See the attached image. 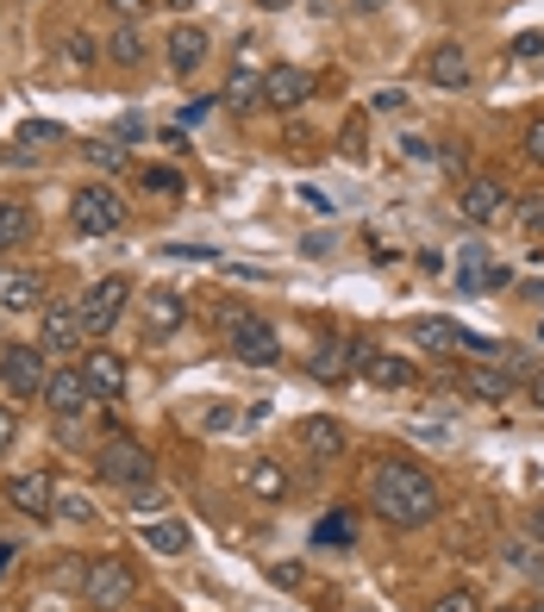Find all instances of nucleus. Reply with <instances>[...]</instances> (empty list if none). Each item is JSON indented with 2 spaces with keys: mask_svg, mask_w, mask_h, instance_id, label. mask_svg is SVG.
<instances>
[{
  "mask_svg": "<svg viewBox=\"0 0 544 612\" xmlns=\"http://www.w3.org/2000/svg\"><path fill=\"white\" fill-rule=\"evenodd\" d=\"M457 282L469 287V294H488V287L507 282L501 256H488V250H457Z\"/></svg>",
  "mask_w": 544,
  "mask_h": 612,
  "instance_id": "obj_21",
  "label": "nucleus"
},
{
  "mask_svg": "<svg viewBox=\"0 0 544 612\" xmlns=\"http://www.w3.org/2000/svg\"><path fill=\"white\" fill-rule=\"evenodd\" d=\"M156 506H163V494H156V488H151V494H144V488H132V513H138V518H156Z\"/></svg>",
  "mask_w": 544,
  "mask_h": 612,
  "instance_id": "obj_42",
  "label": "nucleus"
},
{
  "mask_svg": "<svg viewBox=\"0 0 544 612\" xmlns=\"http://www.w3.org/2000/svg\"><path fill=\"white\" fill-rule=\"evenodd\" d=\"M138 544H144L151 556H188L195 532H188L182 518H144V525H138Z\"/></svg>",
  "mask_w": 544,
  "mask_h": 612,
  "instance_id": "obj_19",
  "label": "nucleus"
},
{
  "mask_svg": "<svg viewBox=\"0 0 544 612\" xmlns=\"http://www.w3.org/2000/svg\"><path fill=\"white\" fill-rule=\"evenodd\" d=\"M244 481H251L257 500H282V494H289V476H282L275 462H251V476H244Z\"/></svg>",
  "mask_w": 544,
  "mask_h": 612,
  "instance_id": "obj_27",
  "label": "nucleus"
},
{
  "mask_svg": "<svg viewBox=\"0 0 544 612\" xmlns=\"http://www.w3.org/2000/svg\"><path fill=\"white\" fill-rule=\"evenodd\" d=\"M438 612H482V600H476L469 588H450L445 600H438Z\"/></svg>",
  "mask_w": 544,
  "mask_h": 612,
  "instance_id": "obj_37",
  "label": "nucleus"
},
{
  "mask_svg": "<svg viewBox=\"0 0 544 612\" xmlns=\"http://www.w3.org/2000/svg\"><path fill=\"white\" fill-rule=\"evenodd\" d=\"M319 544H357V518H345V513L319 518Z\"/></svg>",
  "mask_w": 544,
  "mask_h": 612,
  "instance_id": "obj_33",
  "label": "nucleus"
},
{
  "mask_svg": "<svg viewBox=\"0 0 544 612\" xmlns=\"http://www.w3.org/2000/svg\"><path fill=\"white\" fill-rule=\"evenodd\" d=\"M350 7H357V13H376V7H382V0H350Z\"/></svg>",
  "mask_w": 544,
  "mask_h": 612,
  "instance_id": "obj_53",
  "label": "nucleus"
},
{
  "mask_svg": "<svg viewBox=\"0 0 544 612\" xmlns=\"http://www.w3.org/2000/svg\"><path fill=\"white\" fill-rule=\"evenodd\" d=\"M525 401H532V406H544V363L532 369V375H525Z\"/></svg>",
  "mask_w": 544,
  "mask_h": 612,
  "instance_id": "obj_46",
  "label": "nucleus"
},
{
  "mask_svg": "<svg viewBox=\"0 0 544 612\" xmlns=\"http://www.w3.org/2000/svg\"><path fill=\"white\" fill-rule=\"evenodd\" d=\"M457 212H464L469 226H494L507 212V188L494 182V175H469L464 194H457Z\"/></svg>",
  "mask_w": 544,
  "mask_h": 612,
  "instance_id": "obj_9",
  "label": "nucleus"
},
{
  "mask_svg": "<svg viewBox=\"0 0 544 612\" xmlns=\"http://www.w3.org/2000/svg\"><path fill=\"white\" fill-rule=\"evenodd\" d=\"M513 219H520V231H525V238H544V194H525Z\"/></svg>",
  "mask_w": 544,
  "mask_h": 612,
  "instance_id": "obj_32",
  "label": "nucleus"
},
{
  "mask_svg": "<svg viewBox=\"0 0 544 612\" xmlns=\"http://www.w3.org/2000/svg\"><path fill=\"white\" fill-rule=\"evenodd\" d=\"M226 331H232V357L251 369H270L282 363V338H275L270 319H257V313H238V306H226Z\"/></svg>",
  "mask_w": 544,
  "mask_h": 612,
  "instance_id": "obj_4",
  "label": "nucleus"
},
{
  "mask_svg": "<svg viewBox=\"0 0 544 612\" xmlns=\"http://www.w3.org/2000/svg\"><path fill=\"white\" fill-rule=\"evenodd\" d=\"M370 506L389 518V525H432L438 506H445V494H438V481H432L420 462L389 457V462H376V476H370Z\"/></svg>",
  "mask_w": 544,
  "mask_h": 612,
  "instance_id": "obj_1",
  "label": "nucleus"
},
{
  "mask_svg": "<svg viewBox=\"0 0 544 612\" xmlns=\"http://www.w3.org/2000/svg\"><path fill=\"white\" fill-rule=\"evenodd\" d=\"M138 612H175L170 600H151V606H138Z\"/></svg>",
  "mask_w": 544,
  "mask_h": 612,
  "instance_id": "obj_54",
  "label": "nucleus"
},
{
  "mask_svg": "<svg viewBox=\"0 0 544 612\" xmlns=\"http://www.w3.org/2000/svg\"><path fill=\"white\" fill-rule=\"evenodd\" d=\"M457 382H464V394H476V401H488V406H507V394H513V375H507L501 363H469Z\"/></svg>",
  "mask_w": 544,
  "mask_h": 612,
  "instance_id": "obj_20",
  "label": "nucleus"
},
{
  "mask_svg": "<svg viewBox=\"0 0 544 612\" xmlns=\"http://www.w3.org/2000/svg\"><path fill=\"white\" fill-rule=\"evenodd\" d=\"M226 107H238V113H251V107H263V76L251 69V57L232 63V76H226Z\"/></svg>",
  "mask_w": 544,
  "mask_h": 612,
  "instance_id": "obj_23",
  "label": "nucleus"
},
{
  "mask_svg": "<svg viewBox=\"0 0 544 612\" xmlns=\"http://www.w3.org/2000/svg\"><path fill=\"white\" fill-rule=\"evenodd\" d=\"M207 425H214V431H232L238 413H232V406H214V419H207Z\"/></svg>",
  "mask_w": 544,
  "mask_h": 612,
  "instance_id": "obj_49",
  "label": "nucleus"
},
{
  "mask_svg": "<svg viewBox=\"0 0 544 612\" xmlns=\"http://www.w3.org/2000/svg\"><path fill=\"white\" fill-rule=\"evenodd\" d=\"M88 156H95V163H100L107 175H113V170H126V151H119L113 138H107V144H88Z\"/></svg>",
  "mask_w": 544,
  "mask_h": 612,
  "instance_id": "obj_35",
  "label": "nucleus"
},
{
  "mask_svg": "<svg viewBox=\"0 0 544 612\" xmlns=\"http://www.w3.org/2000/svg\"><path fill=\"white\" fill-rule=\"evenodd\" d=\"M144 188L151 194H182V175L175 170H144Z\"/></svg>",
  "mask_w": 544,
  "mask_h": 612,
  "instance_id": "obj_38",
  "label": "nucleus"
},
{
  "mask_svg": "<svg viewBox=\"0 0 544 612\" xmlns=\"http://www.w3.org/2000/svg\"><path fill=\"white\" fill-rule=\"evenodd\" d=\"M426 81L432 88H445V95H457V88H469V81H476V69H469V51L464 44H432L426 51Z\"/></svg>",
  "mask_w": 544,
  "mask_h": 612,
  "instance_id": "obj_10",
  "label": "nucleus"
},
{
  "mask_svg": "<svg viewBox=\"0 0 544 612\" xmlns=\"http://www.w3.org/2000/svg\"><path fill=\"white\" fill-rule=\"evenodd\" d=\"M407 338L420 350H432V357H450V350H476V357H494V345L488 338H476V331H464L457 319H413Z\"/></svg>",
  "mask_w": 544,
  "mask_h": 612,
  "instance_id": "obj_8",
  "label": "nucleus"
},
{
  "mask_svg": "<svg viewBox=\"0 0 544 612\" xmlns=\"http://www.w3.org/2000/svg\"><path fill=\"white\" fill-rule=\"evenodd\" d=\"M44 350L39 345H0V387L7 394H20V401H32V394H44Z\"/></svg>",
  "mask_w": 544,
  "mask_h": 612,
  "instance_id": "obj_7",
  "label": "nucleus"
},
{
  "mask_svg": "<svg viewBox=\"0 0 544 612\" xmlns=\"http://www.w3.org/2000/svg\"><path fill=\"white\" fill-rule=\"evenodd\" d=\"M63 51H69V63H76V69H95V39H88V32H69V39H63Z\"/></svg>",
  "mask_w": 544,
  "mask_h": 612,
  "instance_id": "obj_34",
  "label": "nucleus"
},
{
  "mask_svg": "<svg viewBox=\"0 0 544 612\" xmlns=\"http://www.w3.org/2000/svg\"><path fill=\"white\" fill-rule=\"evenodd\" d=\"M81 345V319H76V306H51L39 319V350L44 357H69V350Z\"/></svg>",
  "mask_w": 544,
  "mask_h": 612,
  "instance_id": "obj_16",
  "label": "nucleus"
},
{
  "mask_svg": "<svg viewBox=\"0 0 544 612\" xmlns=\"http://www.w3.org/2000/svg\"><path fill=\"white\" fill-rule=\"evenodd\" d=\"M538 51H544L538 32H520V39H513V57H538Z\"/></svg>",
  "mask_w": 544,
  "mask_h": 612,
  "instance_id": "obj_44",
  "label": "nucleus"
},
{
  "mask_svg": "<svg viewBox=\"0 0 544 612\" xmlns=\"http://www.w3.org/2000/svg\"><path fill=\"white\" fill-rule=\"evenodd\" d=\"M13 556H20V550H13V544H0V575L13 569Z\"/></svg>",
  "mask_w": 544,
  "mask_h": 612,
  "instance_id": "obj_51",
  "label": "nucleus"
},
{
  "mask_svg": "<svg viewBox=\"0 0 544 612\" xmlns=\"http://www.w3.org/2000/svg\"><path fill=\"white\" fill-rule=\"evenodd\" d=\"M307 95H313V69H301V63H275L270 76H263V107H275V113L301 107Z\"/></svg>",
  "mask_w": 544,
  "mask_h": 612,
  "instance_id": "obj_12",
  "label": "nucleus"
},
{
  "mask_svg": "<svg viewBox=\"0 0 544 612\" xmlns=\"http://www.w3.org/2000/svg\"><path fill=\"white\" fill-rule=\"evenodd\" d=\"M357 369H363V382L370 387H413V375H420V369L407 363V357H394V350H357Z\"/></svg>",
  "mask_w": 544,
  "mask_h": 612,
  "instance_id": "obj_14",
  "label": "nucleus"
},
{
  "mask_svg": "<svg viewBox=\"0 0 544 612\" xmlns=\"http://www.w3.org/2000/svg\"><path fill=\"white\" fill-rule=\"evenodd\" d=\"M57 513L76 518V525H88V518H95V500L81 494V488H57Z\"/></svg>",
  "mask_w": 544,
  "mask_h": 612,
  "instance_id": "obj_31",
  "label": "nucleus"
},
{
  "mask_svg": "<svg viewBox=\"0 0 544 612\" xmlns=\"http://www.w3.org/2000/svg\"><path fill=\"white\" fill-rule=\"evenodd\" d=\"M507 562L520 575H544V544L532 537V544H507Z\"/></svg>",
  "mask_w": 544,
  "mask_h": 612,
  "instance_id": "obj_30",
  "label": "nucleus"
},
{
  "mask_svg": "<svg viewBox=\"0 0 544 612\" xmlns=\"http://www.w3.org/2000/svg\"><path fill=\"white\" fill-rule=\"evenodd\" d=\"M163 7H195V0H163Z\"/></svg>",
  "mask_w": 544,
  "mask_h": 612,
  "instance_id": "obj_56",
  "label": "nucleus"
},
{
  "mask_svg": "<svg viewBox=\"0 0 544 612\" xmlns=\"http://www.w3.org/2000/svg\"><path fill=\"white\" fill-rule=\"evenodd\" d=\"M95 469H100V481H113V488H144V481H151V450L132 438H107L95 450Z\"/></svg>",
  "mask_w": 544,
  "mask_h": 612,
  "instance_id": "obj_6",
  "label": "nucleus"
},
{
  "mask_svg": "<svg viewBox=\"0 0 544 612\" xmlns=\"http://www.w3.org/2000/svg\"><path fill=\"white\" fill-rule=\"evenodd\" d=\"M44 306V282L32 269H0V313H39Z\"/></svg>",
  "mask_w": 544,
  "mask_h": 612,
  "instance_id": "obj_18",
  "label": "nucleus"
},
{
  "mask_svg": "<svg viewBox=\"0 0 544 612\" xmlns=\"http://www.w3.org/2000/svg\"><path fill=\"white\" fill-rule=\"evenodd\" d=\"M44 401H51L57 419H81V413L95 406V394L81 382V369H51V375H44Z\"/></svg>",
  "mask_w": 544,
  "mask_h": 612,
  "instance_id": "obj_11",
  "label": "nucleus"
},
{
  "mask_svg": "<svg viewBox=\"0 0 544 612\" xmlns=\"http://www.w3.org/2000/svg\"><path fill=\"white\" fill-rule=\"evenodd\" d=\"M69 226H76L81 238H113V231L126 226V200H119L113 188L88 182V188H76V200H69Z\"/></svg>",
  "mask_w": 544,
  "mask_h": 612,
  "instance_id": "obj_5",
  "label": "nucleus"
},
{
  "mask_svg": "<svg viewBox=\"0 0 544 612\" xmlns=\"http://www.w3.org/2000/svg\"><path fill=\"white\" fill-rule=\"evenodd\" d=\"M107 7H113L119 20H144V13H151L156 0H107Z\"/></svg>",
  "mask_w": 544,
  "mask_h": 612,
  "instance_id": "obj_43",
  "label": "nucleus"
},
{
  "mask_svg": "<svg viewBox=\"0 0 544 612\" xmlns=\"http://www.w3.org/2000/svg\"><path fill=\"white\" fill-rule=\"evenodd\" d=\"M138 600V575L126 556H95L81 569V606L88 612H126Z\"/></svg>",
  "mask_w": 544,
  "mask_h": 612,
  "instance_id": "obj_2",
  "label": "nucleus"
},
{
  "mask_svg": "<svg viewBox=\"0 0 544 612\" xmlns=\"http://www.w3.org/2000/svg\"><path fill=\"white\" fill-rule=\"evenodd\" d=\"M107 51H113V63H126V69H132V63H144V39L132 32V20H119V25H113Z\"/></svg>",
  "mask_w": 544,
  "mask_h": 612,
  "instance_id": "obj_28",
  "label": "nucleus"
},
{
  "mask_svg": "<svg viewBox=\"0 0 544 612\" xmlns=\"http://www.w3.org/2000/svg\"><path fill=\"white\" fill-rule=\"evenodd\" d=\"M7 500H13L20 513L44 518L51 506H57V481L44 476V469H32V476H13V481H7Z\"/></svg>",
  "mask_w": 544,
  "mask_h": 612,
  "instance_id": "obj_17",
  "label": "nucleus"
},
{
  "mask_svg": "<svg viewBox=\"0 0 544 612\" xmlns=\"http://www.w3.org/2000/svg\"><path fill=\"white\" fill-rule=\"evenodd\" d=\"M270 581H275V588H301V581H307V569H301V562H275Z\"/></svg>",
  "mask_w": 544,
  "mask_h": 612,
  "instance_id": "obj_41",
  "label": "nucleus"
},
{
  "mask_svg": "<svg viewBox=\"0 0 544 612\" xmlns=\"http://www.w3.org/2000/svg\"><path fill=\"white\" fill-rule=\"evenodd\" d=\"M520 612H544V593H532V600H525V606Z\"/></svg>",
  "mask_w": 544,
  "mask_h": 612,
  "instance_id": "obj_52",
  "label": "nucleus"
},
{
  "mask_svg": "<svg viewBox=\"0 0 544 612\" xmlns=\"http://www.w3.org/2000/svg\"><path fill=\"white\" fill-rule=\"evenodd\" d=\"M57 125H51V119H25V125H20V151H13V163H32V156H25V151H39V144H57Z\"/></svg>",
  "mask_w": 544,
  "mask_h": 612,
  "instance_id": "obj_29",
  "label": "nucleus"
},
{
  "mask_svg": "<svg viewBox=\"0 0 544 612\" xmlns=\"http://www.w3.org/2000/svg\"><path fill=\"white\" fill-rule=\"evenodd\" d=\"M370 151V132H363V119H350L345 125V156H363Z\"/></svg>",
  "mask_w": 544,
  "mask_h": 612,
  "instance_id": "obj_40",
  "label": "nucleus"
},
{
  "mask_svg": "<svg viewBox=\"0 0 544 612\" xmlns=\"http://www.w3.org/2000/svg\"><path fill=\"white\" fill-rule=\"evenodd\" d=\"M163 51H170V69H175V76H195L200 57H207V32L182 20V25L170 32V44H163Z\"/></svg>",
  "mask_w": 544,
  "mask_h": 612,
  "instance_id": "obj_22",
  "label": "nucleus"
},
{
  "mask_svg": "<svg viewBox=\"0 0 544 612\" xmlns=\"http://www.w3.org/2000/svg\"><path fill=\"white\" fill-rule=\"evenodd\" d=\"M188 326V306H182V294L175 287H151L144 294V338H170V331Z\"/></svg>",
  "mask_w": 544,
  "mask_h": 612,
  "instance_id": "obj_15",
  "label": "nucleus"
},
{
  "mask_svg": "<svg viewBox=\"0 0 544 612\" xmlns=\"http://www.w3.org/2000/svg\"><path fill=\"white\" fill-rule=\"evenodd\" d=\"M13 431H20V419H13V406H0V457H7V444H13Z\"/></svg>",
  "mask_w": 544,
  "mask_h": 612,
  "instance_id": "obj_45",
  "label": "nucleus"
},
{
  "mask_svg": "<svg viewBox=\"0 0 544 612\" xmlns=\"http://www.w3.org/2000/svg\"><path fill=\"white\" fill-rule=\"evenodd\" d=\"M520 151H525V163H544V119H532V125H525Z\"/></svg>",
  "mask_w": 544,
  "mask_h": 612,
  "instance_id": "obj_36",
  "label": "nucleus"
},
{
  "mask_svg": "<svg viewBox=\"0 0 544 612\" xmlns=\"http://www.w3.org/2000/svg\"><path fill=\"white\" fill-rule=\"evenodd\" d=\"M401 151H407L413 163H432V156H438V151H432V144H426V138H407V144H401Z\"/></svg>",
  "mask_w": 544,
  "mask_h": 612,
  "instance_id": "obj_48",
  "label": "nucleus"
},
{
  "mask_svg": "<svg viewBox=\"0 0 544 612\" xmlns=\"http://www.w3.org/2000/svg\"><path fill=\"white\" fill-rule=\"evenodd\" d=\"M207 113H214V100H188V107H182V125H200Z\"/></svg>",
  "mask_w": 544,
  "mask_h": 612,
  "instance_id": "obj_47",
  "label": "nucleus"
},
{
  "mask_svg": "<svg viewBox=\"0 0 544 612\" xmlns=\"http://www.w3.org/2000/svg\"><path fill=\"white\" fill-rule=\"evenodd\" d=\"M81 382H88V394H119L126 387V363L113 350H95V357H81Z\"/></svg>",
  "mask_w": 544,
  "mask_h": 612,
  "instance_id": "obj_24",
  "label": "nucleus"
},
{
  "mask_svg": "<svg viewBox=\"0 0 544 612\" xmlns=\"http://www.w3.org/2000/svg\"><path fill=\"white\" fill-rule=\"evenodd\" d=\"M32 238V212L25 200H0V250H20Z\"/></svg>",
  "mask_w": 544,
  "mask_h": 612,
  "instance_id": "obj_26",
  "label": "nucleus"
},
{
  "mask_svg": "<svg viewBox=\"0 0 544 612\" xmlns=\"http://www.w3.org/2000/svg\"><path fill=\"white\" fill-rule=\"evenodd\" d=\"M301 450L313 462H338L350 450V431L338 419H326V413H313V419H301Z\"/></svg>",
  "mask_w": 544,
  "mask_h": 612,
  "instance_id": "obj_13",
  "label": "nucleus"
},
{
  "mask_svg": "<svg viewBox=\"0 0 544 612\" xmlns=\"http://www.w3.org/2000/svg\"><path fill=\"white\" fill-rule=\"evenodd\" d=\"M538 338H544V326H538Z\"/></svg>",
  "mask_w": 544,
  "mask_h": 612,
  "instance_id": "obj_57",
  "label": "nucleus"
},
{
  "mask_svg": "<svg viewBox=\"0 0 544 612\" xmlns=\"http://www.w3.org/2000/svg\"><path fill=\"white\" fill-rule=\"evenodd\" d=\"M126 300H132V282L126 275H100L88 294H81V306H76V319H81V338H107V331L119 326V313H126Z\"/></svg>",
  "mask_w": 544,
  "mask_h": 612,
  "instance_id": "obj_3",
  "label": "nucleus"
},
{
  "mask_svg": "<svg viewBox=\"0 0 544 612\" xmlns=\"http://www.w3.org/2000/svg\"><path fill=\"white\" fill-rule=\"evenodd\" d=\"M350 363H357V350L331 338V345H319V357H307V375H313V382H345Z\"/></svg>",
  "mask_w": 544,
  "mask_h": 612,
  "instance_id": "obj_25",
  "label": "nucleus"
},
{
  "mask_svg": "<svg viewBox=\"0 0 544 612\" xmlns=\"http://www.w3.org/2000/svg\"><path fill=\"white\" fill-rule=\"evenodd\" d=\"M532 537H538V544H544V500H538V506H532Z\"/></svg>",
  "mask_w": 544,
  "mask_h": 612,
  "instance_id": "obj_50",
  "label": "nucleus"
},
{
  "mask_svg": "<svg viewBox=\"0 0 544 612\" xmlns=\"http://www.w3.org/2000/svg\"><path fill=\"white\" fill-rule=\"evenodd\" d=\"M257 7H270V13H275V7H294V0H257Z\"/></svg>",
  "mask_w": 544,
  "mask_h": 612,
  "instance_id": "obj_55",
  "label": "nucleus"
},
{
  "mask_svg": "<svg viewBox=\"0 0 544 612\" xmlns=\"http://www.w3.org/2000/svg\"><path fill=\"white\" fill-rule=\"evenodd\" d=\"M370 107H376V113H407L413 100H407V95H401V88H382V95H376V100H370Z\"/></svg>",
  "mask_w": 544,
  "mask_h": 612,
  "instance_id": "obj_39",
  "label": "nucleus"
}]
</instances>
